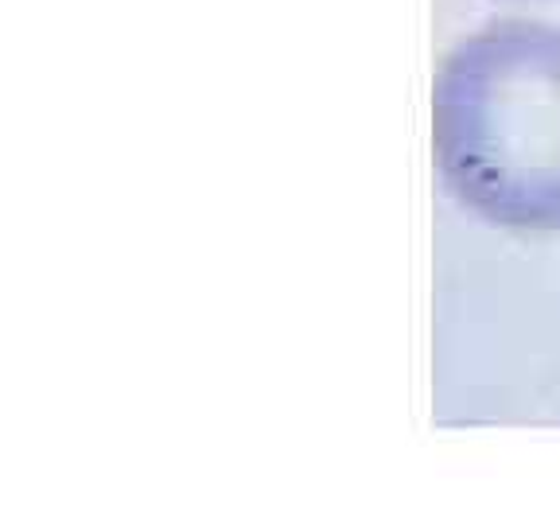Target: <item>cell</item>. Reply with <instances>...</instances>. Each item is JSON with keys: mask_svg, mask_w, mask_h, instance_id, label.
<instances>
[{"mask_svg": "<svg viewBox=\"0 0 560 525\" xmlns=\"http://www.w3.org/2000/svg\"><path fill=\"white\" fill-rule=\"evenodd\" d=\"M432 152L459 207L502 230H560V27L494 20L444 59Z\"/></svg>", "mask_w": 560, "mask_h": 525, "instance_id": "6da1fadb", "label": "cell"}]
</instances>
